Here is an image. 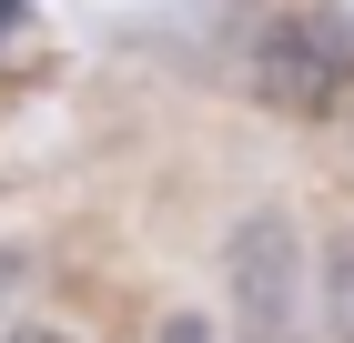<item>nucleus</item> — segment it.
<instances>
[{
	"mask_svg": "<svg viewBox=\"0 0 354 343\" xmlns=\"http://www.w3.org/2000/svg\"><path fill=\"white\" fill-rule=\"evenodd\" d=\"M0 283H10V253H0Z\"/></svg>",
	"mask_w": 354,
	"mask_h": 343,
	"instance_id": "6",
	"label": "nucleus"
},
{
	"mask_svg": "<svg viewBox=\"0 0 354 343\" xmlns=\"http://www.w3.org/2000/svg\"><path fill=\"white\" fill-rule=\"evenodd\" d=\"M0 343H71V333H61V323H10Z\"/></svg>",
	"mask_w": 354,
	"mask_h": 343,
	"instance_id": "5",
	"label": "nucleus"
},
{
	"mask_svg": "<svg viewBox=\"0 0 354 343\" xmlns=\"http://www.w3.org/2000/svg\"><path fill=\"white\" fill-rule=\"evenodd\" d=\"M314 313H324V343H354V233H334L324 283H314Z\"/></svg>",
	"mask_w": 354,
	"mask_h": 343,
	"instance_id": "3",
	"label": "nucleus"
},
{
	"mask_svg": "<svg viewBox=\"0 0 354 343\" xmlns=\"http://www.w3.org/2000/svg\"><path fill=\"white\" fill-rule=\"evenodd\" d=\"M243 81H253V101L283 111V121H324V111H344V91H354V41L324 21V10H273V21L253 30Z\"/></svg>",
	"mask_w": 354,
	"mask_h": 343,
	"instance_id": "1",
	"label": "nucleus"
},
{
	"mask_svg": "<svg viewBox=\"0 0 354 343\" xmlns=\"http://www.w3.org/2000/svg\"><path fill=\"white\" fill-rule=\"evenodd\" d=\"M223 283H233V323L243 343H304V253L283 212H243L223 242Z\"/></svg>",
	"mask_w": 354,
	"mask_h": 343,
	"instance_id": "2",
	"label": "nucleus"
},
{
	"mask_svg": "<svg viewBox=\"0 0 354 343\" xmlns=\"http://www.w3.org/2000/svg\"><path fill=\"white\" fill-rule=\"evenodd\" d=\"M152 343H213V323H203V313H162V333H152Z\"/></svg>",
	"mask_w": 354,
	"mask_h": 343,
	"instance_id": "4",
	"label": "nucleus"
}]
</instances>
